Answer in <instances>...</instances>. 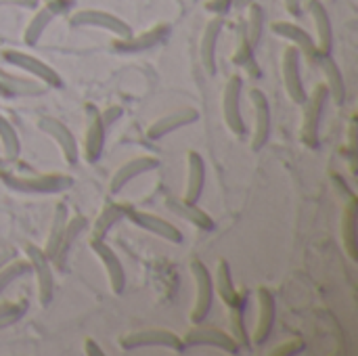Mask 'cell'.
I'll list each match as a JSON object with an SVG mask.
<instances>
[{
    "mask_svg": "<svg viewBox=\"0 0 358 356\" xmlns=\"http://www.w3.org/2000/svg\"><path fill=\"white\" fill-rule=\"evenodd\" d=\"M197 120H199V111H197L195 107H180V109L170 111L168 115L155 120V122L147 128V136H149L151 141H159V138L168 136L170 132L180 130V128H185V126H189V124H193V122H197Z\"/></svg>",
    "mask_w": 358,
    "mask_h": 356,
    "instance_id": "20",
    "label": "cell"
},
{
    "mask_svg": "<svg viewBox=\"0 0 358 356\" xmlns=\"http://www.w3.org/2000/svg\"><path fill=\"white\" fill-rule=\"evenodd\" d=\"M73 6V2H61V4H44L42 8H38L34 13V17L29 19L25 31H23V42L27 46H36L40 42V38L44 36L46 27L50 25V21L57 17V15H63L67 13L69 8Z\"/></svg>",
    "mask_w": 358,
    "mask_h": 356,
    "instance_id": "18",
    "label": "cell"
},
{
    "mask_svg": "<svg viewBox=\"0 0 358 356\" xmlns=\"http://www.w3.org/2000/svg\"><path fill=\"white\" fill-rule=\"evenodd\" d=\"M300 52L296 46H287L283 50V63H281V69H283V84H285V90L289 94V99L296 103V105H302L308 97L306 92V86H304V80H302V71H300Z\"/></svg>",
    "mask_w": 358,
    "mask_h": 356,
    "instance_id": "13",
    "label": "cell"
},
{
    "mask_svg": "<svg viewBox=\"0 0 358 356\" xmlns=\"http://www.w3.org/2000/svg\"><path fill=\"white\" fill-rule=\"evenodd\" d=\"M61 2H73V0H44V4H61Z\"/></svg>",
    "mask_w": 358,
    "mask_h": 356,
    "instance_id": "45",
    "label": "cell"
},
{
    "mask_svg": "<svg viewBox=\"0 0 358 356\" xmlns=\"http://www.w3.org/2000/svg\"><path fill=\"white\" fill-rule=\"evenodd\" d=\"M166 208L172 214H176L178 218H182L185 222H191L193 227H197L199 231H214L216 229L214 218L206 210H201L197 204L187 201L185 197L182 199L180 197H168L166 199Z\"/></svg>",
    "mask_w": 358,
    "mask_h": 356,
    "instance_id": "23",
    "label": "cell"
},
{
    "mask_svg": "<svg viewBox=\"0 0 358 356\" xmlns=\"http://www.w3.org/2000/svg\"><path fill=\"white\" fill-rule=\"evenodd\" d=\"M84 353H86L88 356H105L103 348H101L94 340H90V338H86V340H84Z\"/></svg>",
    "mask_w": 358,
    "mask_h": 356,
    "instance_id": "41",
    "label": "cell"
},
{
    "mask_svg": "<svg viewBox=\"0 0 358 356\" xmlns=\"http://www.w3.org/2000/svg\"><path fill=\"white\" fill-rule=\"evenodd\" d=\"M357 214L358 201L355 195H350L344 212H342V225H340V235H342V245L346 254L350 256L352 262L358 260V239H357Z\"/></svg>",
    "mask_w": 358,
    "mask_h": 356,
    "instance_id": "30",
    "label": "cell"
},
{
    "mask_svg": "<svg viewBox=\"0 0 358 356\" xmlns=\"http://www.w3.org/2000/svg\"><path fill=\"white\" fill-rule=\"evenodd\" d=\"M191 275L195 279V304H193V311H191V321L195 325L203 323L212 311V302H214V279L208 271V266L201 262V260H193L191 262Z\"/></svg>",
    "mask_w": 358,
    "mask_h": 356,
    "instance_id": "7",
    "label": "cell"
},
{
    "mask_svg": "<svg viewBox=\"0 0 358 356\" xmlns=\"http://www.w3.org/2000/svg\"><path fill=\"white\" fill-rule=\"evenodd\" d=\"M90 250H92V252L96 254V258L101 260L111 292L117 294V296L124 294V290H126V271H124L122 260H120L117 254L113 252V248L107 243V239L90 237Z\"/></svg>",
    "mask_w": 358,
    "mask_h": 356,
    "instance_id": "9",
    "label": "cell"
},
{
    "mask_svg": "<svg viewBox=\"0 0 358 356\" xmlns=\"http://www.w3.org/2000/svg\"><path fill=\"white\" fill-rule=\"evenodd\" d=\"M67 218H69V208L67 204H57L55 208V214H52V222H50V231H48V237H46V243H44V254L50 258V262L55 260L59 248H61V241H63V235H65V225H67Z\"/></svg>",
    "mask_w": 358,
    "mask_h": 356,
    "instance_id": "32",
    "label": "cell"
},
{
    "mask_svg": "<svg viewBox=\"0 0 358 356\" xmlns=\"http://www.w3.org/2000/svg\"><path fill=\"white\" fill-rule=\"evenodd\" d=\"M206 187V162L197 151L187 153V185H185V199L197 204Z\"/></svg>",
    "mask_w": 358,
    "mask_h": 356,
    "instance_id": "27",
    "label": "cell"
},
{
    "mask_svg": "<svg viewBox=\"0 0 358 356\" xmlns=\"http://www.w3.org/2000/svg\"><path fill=\"white\" fill-rule=\"evenodd\" d=\"M124 350H138V348H168L174 353H185V342L170 329H141L124 336L120 340Z\"/></svg>",
    "mask_w": 358,
    "mask_h": 356,
    "instance_id": "4",
    "label": "cell"
},
{
    "mask_svg": "<svg viewBox=\"0 0 358 356\" xmlns=\"http://www.w3.org/2000/svg\"><path fill=\"white\" fill-rule=\"evenodd\" d=\"M214 292L220 296V300H222L229 308H235V306H239V304H245V296L235 287L233 275H231V266H229L227 260H220L218 266H216Z\"/></svg>",
    "mask_w": 358,
    "mask_h": 356,
    "instance_id": "29",
    "label": "cell"
},
{
    "mask_svg": "<svg viewBox=\"0 0 358 356\" xmlns=\"http://www.w3.org/2000/svg\"><path fill=\"white\" fill-rule=\"evenodd\" d=\"M306 10L313 17V23L317 27V48L319 55H329L334 46V29H331V19L321 0H306Z\"/></svg>",
    "mask_w": 358,
    "mask_h": 356,
    "instance_id": "24",
    "label": "cell"
},
{
    "mask_svg": "<svg viewBox=\"0 0 358 356\" xmlns=\"http://www.w3.org/2000/svg\"><path fill=\"white\" fill-rule=\"evenodd\" d=\"M25 258L29 260L31 273L36 275V287H38V298L42 306H48L55 298V273H52V262L44 254L42 248L27 243L25 245Z\"/></svg>",
    "mask_w": 358,
    "mask_h": 356,
    "instance_id": "6",
    "label": "cell"
},
{
    "mask_svg": "<svg viewBox=\"0 0 358 356\" xmlns=\"http://www.w3.org/2000/svg\"><path fill=\"white\" fill-rule=\"evenodd\" d=\"M248 8H250V13H248V19H245L243 23H245V31H248L250 42L256 46V44H258V40H260V36H262L264 10H262V6H260V4H256V2H252Z\"/></svg>",
    "mask_w": 358,
    "mask_h": 356,
    "instance_id": "37",
    "label": "cell"
},
{
    "mask_svg": "<svg viewBox=\"0 0 358 356\" xmlns=\"http://www.w3.org/2000/svg\"><path fill=\"white\" fill-rule=\"evenodd\" d=\"M302 348H304V342L302 340H294V342L281 344V348L273 350V355H298V353H302Z\"/></svg>",
    "mask_w": 358,
    "mask_h": 356,
    "instance_id": "40",
    "label": "cell"
},
{
    "mask_svg": "<svg viewBox=\"0 0 358 356\" xmlns=\"http://www.w3.org/2000/svg\"><path fill=\"white\" fill-rule=\"evenodd\" d=\"M122 115H124V109H122L120 105H111V107H107L105 111H101V118H103L105 128H111Z\"/></svg>",
    "mask_w": 358,
    "mask_h": 356,
    "instance_id": "39",
    "label": "cell"
},
{
    "mask_svg": "<svg viewBox=\"0 0 358 356\" xmlns=\"http://www.w3.org/2000/svg\"><path fill=\"white\" fill-rule=\"evenodd\" d=\"M10 258H15V250H10V248H8V250H2V252H0V269H2Z\"/></svg>",
    "mask_w": 358,
    "mask_h": 356,
    "instance_id": "43",
    "label": "cell"
},
{
    "mask_svg": "<svg viewBox=\"0 0 358 356\" xmlns=\"http://www.w3.org/2000/svg\"><path fill=\"white\" fill-rule=\"evenodd\" d=\"M182 342H185V346H210V348L222 350L227 355L241 353L237 342L231 338V334H227L218 327H193L187 332Z\"/></svg>",
    "mask_w": 358,
    "mask_h": 356,
    "instance_id": "14",
    "label": "cell"
},
{
    "mask_svg": "<svg viewBox=\"0 0 358 356\" xmlns=\"http://www.w3.org/2000/svg\"><path fill=\"white\" fill-rule=\"evenodd\" d=\"M170 36V25L168 23H157L153 27H149L147 31L138 34V36H130V38H115L111 48L120 55H134V52H143L149 48H155L159 44H164Z\"/></svg>",
    "mask_w": 358,
    "mask_h": 356,
    "instance_id": "11",
    "label": "cell"
},
{
    "mask_svg": "<svg viewBox=\"0 0 358 356\" xmlns=\"http://www.w3.org/2000/svg\"><path fill=\"white\" fill-rule=\"evenodd\" d=\"M273 31H275L277 36L289 40L292 46H296L298 52L304 55L310 63H317V59L321 57V55H319V48H317V42L313 40V36H310L304 27H300V25H296V23H292V21H277V23L273 25Z\"/></svg>",
    "mask_w": 358,
    "mask_h": 356,
    "instance_id": "19",
    "label": "cell"
},
{
    "mask_svg": "<svg viewBox=\"0 0 358 356\" xmlns=\"http://www.w3.org/2000/svg\"><path fill=\"white\" fill-rule=\"evenodd\" d=\"M27 275H31L29 260H27V258H23V260L10 258V260L0 269V298H2V294H4L17 279H23V277H27Z\"/></svg>",
    "mask_w": 358,
    "mask_h": 356,
    "instance_id": "35",
    "label": "cell"
},
{
    "mask_svg": "<svg viewBox=\"0 0 358 356\" xmlns=\"http://www.w3.org/2000/svg\"><path fill=\"white\" fill-rule=\"evenodd\" d=\"M0 97H4V99H6V92L2 90V86H0Z\"/></svg>",
    "mask_w": 358,
    "mask_h": 356,
    "instance_id": "46",
    "label": "cell"
},
{
    "mask_svg": "<svg viewBox=\"0 0 358 356\" xmlns=\"http://www.w3.org/2000/svg\"><path fill=\"white\" fill-rule=\"evenodd\" d=\"M277 323V302L271 290L260 287L258 290V321H256V329L252 336V342L256 346H262L268 342V338L273 336Z\"/></svg>",
    "mask_w": 358,
    "mask_h": 356,
    "instance_id": "16",
    "label": "cell"
},
{
    "mask_svg": "<svg viewBox=\"0 0 358 356\" xmlns=\"http://www.w3.org/2000/svg\"><path fill=\"white\" fill-rule=\"evenodd\" d=\"M0 180L17 193L25 195H50L63 193L73 187V178L69 174L59 172H42V174H15L8 170H0Z\"/></svg>",
    "mask_w": 358,
    "mask_h": 356,
    "instance_id": "1",
    "label": "cell"
},
{
    "mask_svg": "<svg viewBox=\"0 0 358 356\" xmlns=\"http://www.w3.org/2000/svg\"><path fill=\"white\" fill-rule=\"evenodd\" d=\"M107 128L96 105H86V130H84V157L86 162H99L105 149Z\"/></svg>",
    "mask_w": 358,
    "mask_h": 356,
    "instance_id": "12",
    "label": "cell"
},
{
    "mask_svg": "<svg viewBox=\"0 0 358 356\" xmlns=\"http://www.w3.org/2000/svg\"><path fill=\"white\" fill-rule=\"evenodd\" d=\"M0 86L6 92V99H13V97H38V94H44V90H46V86L40 80L8 73L4 67H0Z\"/></svg>",
    "mask_w": 358,
    "mask_h": 356,
    "instance_id": "28",
    "label": "cell"
},
{
    "mask_svg": "<svg viewBox=\"0 0 358 356\" xmlns=\"http://www.w3.org/2000/svg\"><path fill=\"white\" fill-rule=\"evenodd\" d=\"M327 88L325 84H319L313 88V92L306 97V101L302 103L304 113H302V141L306 147L317 149L321 143V120H323V111L327 105Z\"/></svg>",
    "mask_w": 358,
    "mask_h": 356,
    "instance_id": "2",
    "label": "cell"
},
{
    "mask_svg": "<svg viewBox=\"0 0 358 356\" xmlns=\"http://www.w3.org/2000/svg\"><path fill=\"white\" fill-rule=\"evenodd\" d=\"M132 206L128 204H109L103 208V212L99 214V218L94 220V227H92V237H101V239H107V233L117 225L122 222L124 218H128Z\"/></svg>",
    "mask_w": 358,
    "mask_h": 356,
    "instance_id": "33",
    "label": "cell"
},
{
    "mask_svg": "<svg viewBox=\"0 0 358 356\" xmlns=\"http://www.w3.org/2000/svg\"><path fill=\"white\" fill-rule=\"evenodd\" d=\"M38 128L57 143V147L61 149V155L65 157L67 164L73 166L78 162V143H76V136H73V132L61 120H57L52 115H42L38 120Z\"/></svg>",
    "mask_w": 358,
    "mask_h": 356,
    "instance_id": "15",
    "label": "cell"
},
{
    "mask_svg": "<svg viewBox=\"0 0 358 356\" xmlns=\"http://www.w3.org/2000/svg\"><path fill=\"white\" fill-rule=\"evenodd\" d=\"M4 164H6V162H0V170H2V168H4Z\"/></svg>",
    "mask_w": 358,
    "mask_h": 356,
    "instance_id": "47",
    "label": "cell"
},
{
    "mask_svg": "<svg viewBox=\"0 0 358 356\" xmlns=\"http://www.w3.org/2000/svg\"><path fill=\"white\" fill-rule=\"evenodd\" d=\"M245 304H239L231 308V338L237 342L239 350L250 353L252 350V338L245 329Z\"/></svg>",
    "mask_w": 358,
    "mask_h": 356,
    "instance_id": "36",
    "label": "cell"
},
{
    "mask_svg": "<svg viewBox=\"0 0 358 356\" xmlns=\"http://www.w3.org/2000/svg\"><path fill=\"white\" fill-rule=\"evenodd\" d=\"M222 29H224V17L216 15L212 21H208L203 36H201V46H199L201 65L210 76L216 73V46H218V38H220Z\"/></svg>",
    "mask_w": 358,
    "mask_h": 356,
    "instance_id": "25",
    "label": "cell"
},
{
    "mask_svg": "<svg viewBox=\"0 0 358 356\" xmlns=\"http://www.w3.org/2000/svg\"><path fill=\"white\" fill-rule=\"evenodd\" d=\"M285 6H287V10L294 17H300L302 15V0H285Z\"/></svg>",
    "mask_w": 358,
    "mask_h": 356,
    "instance_id": "42",
    "label": "cell"
},
{
    "mask_svg": "<svg viewBox=\"0 0 358 356\" xmlns=\"http://www.w3.org/2000/svg\"><path fill=\"white\" fill-rule=\"evenodd\" d=\"M254 0H233V6L235 8H248Z\"/></svg>",
    "mask_w": 358,
    "mask_h": 356,
    "instance_id": "44",
    "label": "cell"
},
{
    "mask_svg": "<svg viewBox=\"0 0 358 356\" xmlns=\"http://www.w3.org/2000/svg\"><path fill=\"white\" fill-rule=\"evenodd\" d=\"M88 227V220L86 216L82 214H73L67 218V225H65V235H63V241H61V248L52 260V266H57V271H65V262H67V256H69V250L71 245L76 243V239L84 233V229Z\"/></svg>",
    "mask_w": 358,
    "mask_h": 356,
    "instance_id": "31",
    "label": "cell"
},
{
    "mask_svg": "<svg viewBox=\"0 0 358 356\" xmlns=\"http://www.w3.org/2000/svg\"><path fill=\"white\" fill-rule=\"evenodd\" d=\"M0 57L6 65H13L21 71L29 73L31 78L40 80L46 88H61V84H63L57 69H52L48 63H44L42 59H38L29 52L17 50V48H4L0 52Z\"/></svg>",
    "mask_w": 358,
    "mask_h": 356,
    "instance_id": "3",
    "label": "cell"
},
{
    "mask_svg": "<svg viewBox=\"0 0 358 356\" xmlns=\"http://www.w3.org/2000/svg\"><path fill=\"white\" fill-rule=\"evenodd\" d=\"M157 168H159V159L153 157V155L132 157V159H128L124 166L117 168V172L113 174V178H111V183H109V191H111L113 195H117V193H122L124 187L130 185L134 178H138V176H143V174H147V172H153V170H157Z\"/></svg>",
    "mask_w": 358,
    "mask_h": 356,
    "instance_id": "17",
    "label": "cell"
},
{
    "mask_svg": "<svg viewBox=\"0 0 358 356\" xmlns=\"http://www.w3.org/2000/svg\"><path fill=\"white\" fill-rule=\"evenodd\" d=\"M69 25L71 27H96V29H105V31L113 34L115 38H130L132 36V27L124 19H120L117 15L109 13V10H101V8L76 10L69 17Z\"/></svg>",
    "mask_w": 358,
    "mask_h": 356,
    "instance_id": "5",
    "label": "cell"
},
{
    "mask_svg": "<svg viewBox=\"0 0 358 356\" xmlns=\"http://www.w3.org/2000/svg\"><path fill=\"white\" fill-rule=\"evenodd\" d=\"M250 101L254 107V128H252V149L260 151L271 138V128H273V113H271V103L266 94L258 88L250 90Z\"/></svg>",
    "mask_w": 358,
    "mask_h": 356,
    "instance_id": "10",
    "label": "cell"
},
{
    "mask_svg": "<svg viewBox=\"0 0 358 356\" xmlns=\"http://www.w3.org/2000/svg\"><path fill=\"white\" fill-rule=\"evenodd\" d=\"M315 65L321 67L323 78H325V88H327L329 97L334 99V103L344 105V101H346V82H344L342 69L338 67L334 57L331 55H321Z\"/></svg>",
    "mask_w": 358,
    "mask_h": 356,
    "instance_id": "26",
    "label": "cell"
},
{
    "mask_svg": "<svg viewBox=\"0 0 358 356\" xmlns=\"http://www.w3.org/2000/svg\"><path fill=\"white\" fill-rule=\"evenodd\" d=\"M254 44L250 42L248 38V31H245V23L241 21L237 25V31H235V50H233V63L237 67H241L248 78H262V69L258 65V59H256V52H254Z\"/></svg>",
    "mask_w": 358,
    "mask_h": 356,
    "instance_id": "22",
    "label": "cell"
},
{
    "mask_svg": "<svg viewBox=\"0 0 358 356\" xmlns=\"http://www.w3.org/2000/svg\"><path fill=\"white\" fill-rule=\"evenodd\" d=\"M0 145H2V153H4V162H17L21 155V141L19 134L15 130V126L0 113Z\"/></svg>",
    "mask_w": 358,
    "mask_h": 356,
    "instance_id": "34",
    "label": "cell"
},
{
    "mask_svg": "<svg viewBox=\"0 0 358 356\" xmlns=\"http://www.w3.org/2000/svg\"><path fill=\"white\" fill-rule=\"evenodd\" d=\"M128 220H132L138 229L159 237V239H166L170 243H180L182 241V233L172 225L168 222L166 218H159L155 214H149V212H141V210H130L128 214Z\"/></svg>",
    "mask_w": 358,
    "mask_h": 356,
    "instance_id": "21",
    "label": "cell"
},
{
    "mask_svg": "<svg viewBox=\"0 0 358 356\" xmlns=\"http://www.w3.org/2000/svg\"><path fill=\"white\" fill-rule=\"evenodd\" d=\"M241 92H243V80L239 76H231L222 88V118L235 136H243L248 132L241 113Z\"/></svg>",
    "mask_w": 358,
    "mask_h": 356,
    "instance_id": "8",
    "label": "cell"
},
{
    "mask_svg": "<svg viewBox=\"0 0 358 356\" xmlns=\"http://www.w3.org/2000/svg\"><path fill=\"white\" fill-rule=\"evenodd\" d=\"M27 313V302H0V329L19 323Z\"/></svg>",
    "mask_w": 358,
    "mask_h": 356,
    "instance_id": "38",
    "label": "cell"
}]
</instances>
